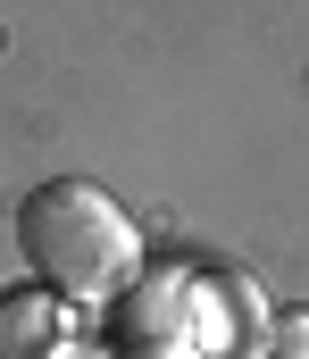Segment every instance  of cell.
<instances>
[{
  "mask_svg": "<svg viewBox=\"0 0 309 359\" xmlns=\"http://www.w3.org/2000/svg\"><path fill=\"white\" fill-rule=\"evenodd\" d=\"M17 251H25V268L42 276L50 292L101 301V292H117L134 276L142 234H134V217L92 176H50V184H34L17 201Z\"/></svg>",
  "mask_w": 309,
  "mask_h": 359,
  "instance_id": "obj_1",
  "label": "cell"
},
{
  "mask_svg": "<svg viewBox=\"0 0 309 359\" xmlns=\"http://www.w3.org/2000/svg\"><path fill=\"white\" fill-rule=\"evenodd\" d=\"M293 334H301V343H284V351H293V359H309V318H301V326H293Z\"/></svg>",
  "mask_w": 309,
  "mask_h": 359,
  "instance_id": "obj_2",
  "label": "cell"
}]
</instances>
